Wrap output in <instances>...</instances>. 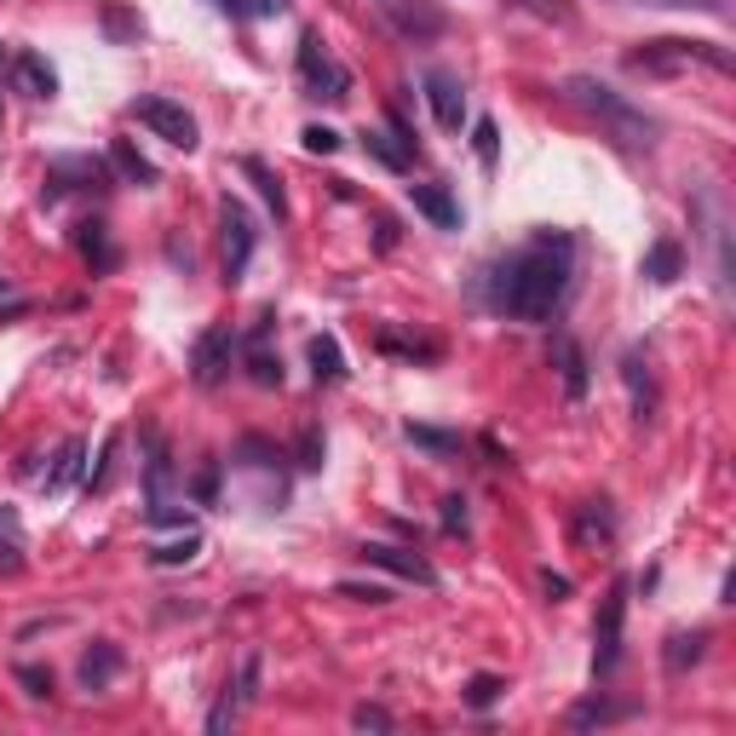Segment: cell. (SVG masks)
I'll return each instance as SVG.
<instances>
[{
    "label": "cell",
    "mask_w": 736,
    "mask_h": 736,
    "mask_svg": "<svg viewBox=\"0 0 736 736\" xmlns=\"http://www.w3.org/2000/svg\"><path fill=\"white\" fill-rule=\"evenodd\" d=\"M621 616H627V581H616V587H610L605 616H598V627H593V639H598V650H593L598 674H610V667L621 662Z\"/></svg>",
    "instance_id": "ba28073f"
},
{
    "label": "cell",
    "mask_w": 736,
    "mask_h": 736,
    "mask_svg": "<svg viewBox=\"0 0 736 736\" xmlns=\"http://www.w3.org/2000/svg\"><path fill=\"white\" fill-rule=\"evenodd\" d=\"M633 70H656V76H667V70H690V63H708V70H730V52L725 47H714V41H650L645 52H633L627 58Z\"/></svg>",
    "instance_id": "3957f363"
},
{
    "label": "cell",
    "mask_w": 736,
    "mask_h": 736,
    "mask_svg": "<svg viewBox=\"0 0 736 736\" xmlns=\"http://www.w3.org/2000/svg\"><path fill=\"white\" fill-rule=\"evenodd\" d=\"M237 708H248V702H259V656H242V674H237Z\"/></svg>",
    "instance_id": "83f0119b"
},
{
    "label": "cell",
    "mask_w": 736,
    "mask_h": 736,
    "mask_svg": "<svg viewBox=\"0 0 736 736\" xmlns=\"http://www.w3.org/2000/svg\"><path fill=\"white\" fill-rule=\"evenodd\" d=\"M265 340H271V317H259L253 334H248V380L253 386H282V357L265 351Z\"/></svg>",
    "instance_id": "7c38bea8"
},
{
    "label": "cell",
    "mask_w": 736,
    "mask_h": 736,
    "mask_svg": "<svg viewBox=\"0 0 736 736\" xmlns=\"http://www.w3.org/2000/svg\"><path fill=\"white\" fill-rule=\"evenodd\" d=\"M375 12H380L404 41H415V47H420V41H438L444 29H449L444 12L431 7V0H375Z\"/></svg>",
    "instance_id": "5b68a950"
},
{
    "label": "cell",
    "mask_w": 736,
    "mask_h": 736,
    "mask_svg": "<svg viewBox=\"0 0 736 736\" xmlns=\"http://www.w3.org/2000/svg\"><path fill=\"white\" fill-rule=\"evenodd\" d=\"M282 7H288V0H253V12H259V18H271V12H282Z\"/></svg>",
    "instance_id": "60d3db41"
},
{
    "label": "cell",
    "mask_w": 736,
    "mask_h": 736,
    "mask_svg": "<svg viewBox=\"0 0 736 736\" xmlns=\"http://www.w3.org/2000/svg\"><path fill=\"white\" fill-rule=\"evenodd\" d=\"M18 679L29 685V696H47V690H52V679L41 674V667H18Z\"/></svg>",
    "instance_id": "74e56055"
},
{
    "label": "cell",
    "mask_w": 736,
    "mask_h": 736,
    "mask_svg": "<svg viewBox=\"0 0 736 736\" xmlns=\"http://www.w3.org/2000/svg\"><path fill=\"white\" fill-rule=\"evenodd\" d=\"M593 719H598V725L610 719V708H605V702H581V708L570 714V725H576V730H581V725H593Z\"/></svg>",
    "instance_id": "d590c367"
},
{
    "label": "cell",
    "mask_w": 736,
    "mask_h": 736,
    "mask_svg": "<svg viewBox=\"0 0 736 736\" xmlns=\"http://www.w3.org/2000/svg\"><path fill=\"white\" fill-rule=\"evenodd\" d=\"M409 196H415V208L438 225V230H460V208L449 202L444 185H409Z\"/></svg>",
    "instance_id": "9a60e30c"
},
{
    "label": "cell",
    "mask_w": 736,
    "mask_h": 736,
    "mask_svg": "<svg viewBox=\"0 0 736 736\" xmlns=\"http://www.w3.org/2000/svg\"><path fill=\"white\" fill-rule=\"evenodd\" d=\"M299 466H306V473H317V466H322V438H317V431L299 438Z\"/></svg>",
    "instance_id": "e575fe53"
},
{
    "label": "cell",
    "mask_w": 736,
    "mask_h": 736,
    "mask_svg": "<svg viewBox=\"0 0 736 736\" xmlns=\"http://www.w3.org/2000/svg\"><path fill=\"white\" fill-rule=\"evenodd\" d=\"M362 558L368 564H380V570H391V576H404V581H420V587H438V570L420 558V553H409V547H391V541H368L362 547Z\"/></svg>",
    "instance_id": "30bf717a"
},
{
    "label": "cell",
    "mask_w": 736,
    "mask_h": 736,
    "mask_svg": "<svg viewBox=\"0 0 736 736\" xmlns=\"http://www.w3.org/2000/svg\"><path fill=\"white\" fill-rule=\"evenodd\" d=\"M18 87L29 98H52L58 92V70H52L41 52H18Z\"/></svg>",
    "instance_id": "2e32d148"
},
{
    "label": "cell",
    "mask_w": 736,
    "mask_h": 736,
    "mask_svg": "<svg viewBox=\"0 0 736 736\" xmlns=\"http://www.w3.org/2000/svg\"><path fill=\"white\" fill-rule=\"evenodd\" d=\"M500 690H507V685H500L495 674H473V679H466V702H473V708H489Z\"/></svg>",
    "instance_id": "f1b7e54d"
},
{
    "label": "cell",
    "mask_w": 736,
    "mask_h": 736,
    "mask_svg": "<svg viewBox=\"0 0 736 736\" xmlns=\"http://www.w3.org/2000/svg\"><path fill=\"white\" fill-rule=\"evenodd\" d=\"M351 725H357V730H391V714H386V708H368V702H362V708L351 714Z\"/></svg>",
    "instance_id": "836d02e7"
},
{
    "label": "cell",
    "mask_w": 736,
    "mask_h": 736,
    "mask_svg": "<svg viewBox=\"0 0 736 736\" xmlns=\"http://www.w3.org/2000/svg\"><path fill=\"white\" fill-rule=\"evenodd\" d=\"M570 277H576V248L570 237H535L513 265H507V282H500V311L513 322H547L564 294H570Z\"/></svg>",
    "instance_id": "6da1fadb"
},
{
    "label": "cell",
    "mask_w": 736,
    "mask_h": 736,
    "mask_svg": "<svg viewBox=\"0 0 736 736\" xmlns=\"http://www.w3.org/2000/svg\"><path fill=\"white\" fill-rule=\"evenodd\" d=\"M696 656H702V633H690V639L679 633V639H674V650H667V667L679 674V667H685V662H696Z\"/></svg>",
    "instance_id": "d6a6232c"
},
{
    "label": "cell",
    "mask_w": 736,
    "mask_h": 736,
    "mask_svg": "<svg viewBox=\"0 0 736 736\" xmlns=\"http://www.w3.org/2000/svg\"><path fill=\"white\" fill-rule=\"evenodd\" d=\"M679 265H685L679 242H656V248L645 253V277H650V282H674V277H679Z\"/></svg>",
    "instance_id": "603a6c76"
},
{
    "label": "cell",
    "mask_w": 736,
    "mask_h": 736,
    "mask_svg": "<svg viewBox=\"0 0 736 736\" xmlns=\"http://www.w3.org/2000/svg\"><path fill=\"white\" fill-rule=\"evenodd\" d=\"M558 362H564V386H570V397H581L587 391V357H581V346L564 340L558 346Z\"/></svg>",
    "instance_id": "cb8c5ba5"
},
{
    "label": "cell",
    "mask_w": 736,
    "mask_h": 736,
    "mask_svg": "<svg viewBox=\"0 0 736 736\" xmlns=\"http://www.w3.org/2000/svg\"><path fill=\"white\" fill-rule=\"evenodd\" d=\"M230 328H208L202 340H196V351H190V375H196V386H219L225 375H230Z\"/></svg>",
    "instance_id": "9c48e42d"
},
{
    "label": "cell",
    "mask_w": 736,
    "mask_h": 736,
    "mask_svg": "<svg viewBox=\"0 0 736 736\" xmlns=\"http://www.w3.org/2000/svg\"><path fill=\"white\" fill-rule=\"evenodd\" d=\"M541 587H547V598H564V593H570V581H564V576H541Z\"/></svg>",
    "instance_id": "ab89813d"
},
{
    "label": "cell",
    "mask_w": 736,
    "mask_h": 736,
    "mask_svg": "<svg viewBox=\"0 0 736 736\" xmlns=\"http://www.w3.org/2000/svg\"><path fill=\"white\" fill-rule=\"evenodd\" d=\"M299 145H306L311 156H334V150H340V132H334V127H306V132H299Z\"/></svg>",
    "instance_id": "4dcf8cb0"
},
{
    "label": "cell",
    "mask_w": 736,
    "mask_h": 736,
    "mask_svg": "<svg viewBox=\"0 0 736 736\" xmlns=\"http://www.w3.org/2000/svg\"><path fill=\"white\" fill-rule=\"evenodd\" d=\"M444 529H449V535H455V529H466V500H460V495H449V500H444Z\"/></svg>",
    "instance_id": "8d00e7d4"
},
{
    "label": "cell",
    "mask_w": 736,
    "mask_h": 736,
    "mask_svg": "<svg viewBox=\"0 0 736 736\" xmlns=\"http://www.w3.org/2000/svg\"><path fill=\"white\" fill-rule=\"evenodd\" d=\"M368 156L386 161L391 173H409V150H404V145H391V132H368Z\"/></svg>",
    "instance_id": "d4e9b609"
},
{
    "label": "cell",
    "mask_w": 736,
    "mask_h": 736,
    "mask_svg": "<svg viewBox=\"0 0 736 736\" xmlns=\"http://www.w3.org/2000/svg\"><path fill=\"white\" fill-rule=\"evenodd\" d=\"M299 81L311 87V98H334V105H340V98H351V70L322 52L317 29H306V36H299Z\"/></svg>",
    "instance_id": "277c9868"
},
{
    "label": "cell",
    "mask_w": 736,
    "mask_h": 736,
    "mask_svg": "<svg viewBox=\"0 0 736 736\" xmlns=\"http://www.w3.org/2000/svg\"><path fill=\"white\" fill-rule=\"evenodd\" d=\"M409 444H420L431 455H455L460 449V438H449V431H431V426H409Z\"/></svg>",
    "instance_id": "4316f807"
},
{
    "label": "cell",
    "mask_w": 736,
    "mask_h": 736,
    "mask_svg": "<svg viewBox=\"0 0 736 736\" xmlns=\"http://www.w3.org/2000/svg\"><path fill=\"white\" fill-rule=\"evenodd\" d=\"M196 553H202V535H196V529H185L179 541H161V547L150 553V564H156V570H173V564H190Z\"/></svg>",
    "instance_id": "7402d4cb"
},
{
    "label": "cell",
    "mask_w": 736,
    "mask_h": 736,
    "mask_svg": "<svg viewBox=\"0 0 736 736\" xmlns=\"http://www.w3.org/2000/svg\"><path fill=\"white\" fill-rule=\"evenodd\" d=\"M219 230H225V277L237 282L242 271H248V259H253V219H248V208L242 202H225L219 208Z\"/></svg>",
    "instance_id": "52a82bcc"
},
{
    "label": "cell",
    "mask_w": 736,
    "mask_h": 736,
    "mask_svg": "<svg viewBox=\"0 0 736 736\" xmlns=\"http://www.w3.org/2000/svg\"><path fill=\"white\" fill-rule=\"evenodd\" d=\"M311 375H317V386L346 380V357H340V340H334V334H317L311 340Z\"/></svg>",
    "instance_id": "e0dca14e"
},
{
    "label": "cell",
    "mask_w": 736,
    "mask_h": 736,
    "mask_svg": "<svg viewBox=\"0 0 736 736\" xmlns=\"http://www.w3.org/2000/svg\"><path fill=\"white\" fill-rule=\"evenodd\" d=\"M132 116H139L156 139H167V145H179V150H196V116L185 110V105H173V98H139L132 105Z\"/></svg>",
    "instance_id": "8992f818"
},
{
    "label": "cell",
    "mask_w": 736,
    "mask_h": 736,
    "mask_svg": "<svg viewBox=\"0 0 736 736\" xmlns=\"http://www.w3.org/2000/svg\"><path fill=\"white\" fill-rule=\"evenodd\" d=\"M219 489V466H202V478H196V500H213Z\"/></svg>",
    "instance_id": "f35d334b"
},
{
    "label": "cell",
    "mask_w": 736,
    "mask_h": 736,
    "mask_svg": "<svg viewBox=\"0 0 736 736\" xmlns=\"http://www.w3.org/2000/svg\"><path fill=\"white\" fill-rule=\"evenodd\" d=\"M473 150H478V161L484 167H495V156H500V127L484 116V121H473Z\"/></svg>",
    "instance_id": "484cf974"
},
{
    "label": "cell",
    "mask_w": 736,
    "mask_h": 736,
    "mask_svg": "<svg viewBox=\"0 0 736 736\" xmlns=\"http://www.w3.org/2000/svg\"><path fill=\"white\" fill-rule=\"evenodd\" d=\"M173 518V460L167 449L150 455V524H167Z\"/></svg>",
    "instance_id": "5bb4252c"
},
{
    "label": "cell",
    "mask_w": 736,
    "mask_h": 736,
    "mask_svg": "<svg viewBox=\"0 0 736 736\" xmlns=\"http://www.w3.org/2000/svg\"><path fill=\"white\" fill-rule=\"evenodd\" d=\"M340 598H362V605H386V598H391V587H380V581H340Z\"/></svg>",
    "instance_id": "1f68e13d"
},
{
    "label": "cell",
    "mask_w": 736,
    "mask_h": 736,
    "mask_svg": "<svg viewBox=\"0 0 736 736\" xmlns=\"http://www.w3.org/2000/svg\"><path fill=\"white\" fill-rule=\"evenodd\" d=\"M110 161L121 167V179H127V185H156V167H150L139 150H132L127 139H116V145H110Z\"/></svg>",
    "instance_id": "44dd1931"
},
{
    "label": "cell",
    "mask_w": 736,
    "mask_h": 736,
    "mask_svg": "<svg viewBox=\"0 0 736 736\" xmlns=\"http://www.w3.org/2000/svg\"><path fill=\"white\" fill-rule=\"evenodd\" d=\"M513 7H524L529 18H541V23H570V7H564V0H513Z\"/></svg>",
    "instance_id": "f546056e"
},
{
    "label": "cell",
    "mask_w": 736,
    "mask_h": 736,
    "mask_svg": "<svg viewBox=\"0 0 736 736\" xmlns=\"http://www.w3.org/2000/svg\"><path fill=\"white\" fill-rule=\"evenodd\" d=\"M426 98H431V116H438L444 132H460L466 121V98H460V81L449 70H426Z\"/></svg>",
    "instance_id": "8fae6325"
},
{
    "label": "cell",
    "mask_w": 736,
    "mask_h": 736,
    "mask_svg": "<svg viewBox=\"0 0 736 736\" xmlns=\"http://www.w3.org/2000/svg\"><path fill=\"white\" fill-rule=\"evenodd\" d=\"M621 380H627V391H633V415L650 420V415H656V380H650V362H645L639 351L621 357Z\"/></svg>",
    "instance_id": "4fadbf2b"
},
{
    "label": "cell",
    "mask_w": 736,
    "mask_h": 736,
    "mask_svg": "<svg viewBox=\"0 0 736 736\" xmlns=\"http://www.w3.org/2000/svg\"><path fill=\"white\" fill-rule=\"evenodd\" d=\"M242 173H248V179L259 185V196H265V202H271V213L282 219V213H288V196H282V179H277V173H271V167H265L259 156H248V161H242Z\"/></svg>",
    "instance_id": "ffe728a7"
},
{
    "label": "cell",
    "mask_w": 736,
    "mask_h": 736,
    "mask_svg": "<svg viewBox=\"0 0 736 736\" xmlns=\"http://www.w3.org/2000/svg\"><path fill=\"white\" fill-rule=\"evenodd\" d=\"M570 98H576V105H587L598 121H610L627 145H645V139H650V121H645L639 110H633L621 92H610L605 81H587V76H576V81H570Z\"/></svg>",
    "instance_id": "7a4b0ae2"
},
{
    "label": "cell",
    "mask_w": 736,
    "mask_h": 736,
    "mask_svg": "<svg viewBox=\"0 0 736 736\" xmlns=\"http://www.w3.org/2000/svg\"><path fill=\"white\" fill-rule=\"evenodd\" d=\"M116 667H121V650H116V645H98V650H87V656H81V685H87V690H105Z\"/></svg>",
    "instance_id": "ac0fdd59"
},
{
    "label": "cell",
    "mask_w": 736,
    "mask_h": 736,
    "mask_svg": "<svg viewBox=\"0 0 736 736\" xmlns=\"http://www.w3.org/2000/svg\"><path fill=\"white\" fill-rule=\"evenodd\" d=\"M81 455H87V444L81 438H70L58 449V460H52V473H47V495H58V489H70L76 478H81Z\"/></svg>",
    "instance_id": "d6986e66"
}]
</instances>
